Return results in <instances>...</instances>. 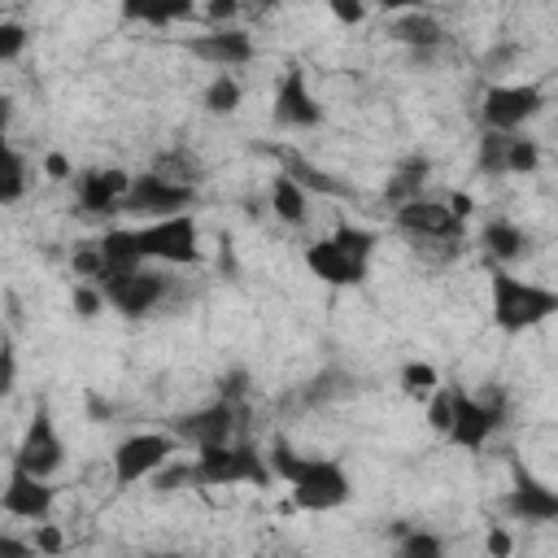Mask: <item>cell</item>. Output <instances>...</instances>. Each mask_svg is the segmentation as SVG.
<instances>
[{
  "instance_id": "obj_29",
  "label": "cell",
  "mask_w": 558,
  "mask_h": 558,
  "mask_svg": "<svg viewBox=\"0 0 558 558\" xmlns=\"http://www.w3.org/2000/svg\"><path fill=\"white\" fill-rule=\"evenodd\" d=\"M397 558H445V545L432 532H401Z\"/></svg>"
},
{
  "instance_id": "obj_49",
  "label": "cell",
  "mask_w": 558,
  "mask_h": 558,
  "mask_svg": "<svg viewBox=\"0 0 558 558\" xmlns=\"http://www.w3.org/2000/svg\"><path fill=\"white\" fill-rule=\"evenodd\" d=\"M257 558H266V554H257Z\"/></svg>"
},
{
  "instance_id": "obj_42",
  "label": "cell",
  "mask_w": 558,
  "mask_h": 558,
  "mask_svg": "<svg viewBox=\"0 0 558 558\" xmlns=\"http://www.w3.org/2000/svg\"><path fill=\"white\" fill-rule=\"evenodd\" d=\"M510 549H514L510 532H506V527H493V532H488V554H493V558H510Z\"/></svg>"
},
{
  "instance_id": "obj_3",
  "label": "cell",
  "mask_w": 558,
  "mask_h": 558,
  "mask_svg": "<svg viewBox=\"0 0 558 558\" xmlns=\"http://www.w3.org/2000/svg\"><path fill=\"white\" fill-rule=\"evenodd\" d=\"M270 484V466L253 445H205L196 449L192 462V484L196 488H218V484Z\"/></svg>"
},
{
  "instance_id": "obj_39",
  "label": "cell",
  "mask_w": 558,
  "mask_h": 558,
  "mask_svg": "<svg viewBox=\"0 0 558 558\" xmlns=\"http://www.w3.org/2000/svg\"><path fill=\"white\" fill-rule=\"evenodd\" d=\"M61 545H65V536H61L52 523H39V532H35V554H61Z\"/></svg>"
},
{
  "instance_id": "obj_16",
  "label": "cell",
  "mask_w": 558,
  "mask_h": 558,
  "mask_svg": "<svg viewBox=\"0 0 558 558\" xmlns=\"http://www.w3.org/2000/svg\"><path fill=\"white\" fill-rule=\"evenodd\" d=\"M506 514H514L523 523H549V519H558V497L549 484L532 480L527 471H514V488L506 493Z\"/></svg>"
},
{
  "instance_id": "obj_46",
  "label": "cell",
  "mask_w": 558,
  "mask_h": 558,
  "mask_svg": "<svg viewBox=\"0 0 558 558\" xmlns=\"http://www.w3.org/2000/svg\"><path fill=\"white\" fill-rule=\"evenodd\" d=\"M87 414H92L96 423H105V418H109V401H100L96 392H87Z\"/></svg>"
},
{
  "instance_id": "obj_17",
  "label": "cell",
  "mask_w": 558,
  "mask_h": 558,
  "mask_svg": "<svg viewBox=\"0 0 558 558\" xmlns=\"http://www.w3.org/2000/svg\"><path fill=\"white\" fill-rule=\"evenodd\" d=\"M131 174L126 170H87L78 174V205L87 214H118L126 201Z\"/></svg>"
},
{
  "instance_id": "obj_2",
  "label": "cell",
  "mask_w": 558,
  "mask_h": 558,
  "mask_svg": "<svg viewBox=\"0 0 558 558\" xmlns=\"http://www.w3.org/2000/svg\"><path fill=\"white\" fill-rule=\"evenodd\" d=\"M488 292H493V323L510 336L558 314V292L527 283V279L510 275L506 266H488Z\"/></svg>"
},
{
  "instance_id": "obj_4",
  "label": "cell",
  "mask_w": 558,
  "mask_h": 558,
  "mask_svg": "<svg viewBox=\"0 0 558 558\" xmlns=\"http://www.w3.org/2000/svg\"><path fill=\"white\" fill-rule=\"evenodd\" d=\"M135 248L140 257L148 262H179V266H192L201 262V240H196V222L192 214H174V218H157L148 227H135Z\"/></svg>"
},
{
  "instance_id": "obj_31",
  "label": "cell",
  "mask_w": 558,
  "mask_h": 558,
  "mask_svg": "<svg viewBox=\"0 0 558 558\" xmlns=\"http://www.w3.org/2000/svg\"><path fill=\"white\" fill-rule=\"evenodd\" d=\"M536 161H541L536 144H532V140L510 135V144H506V174H532V170H536Z\"/></svg>"
},
{
  "instance_id": "obj_6",
  "label": "cell",
  "mask_w": 558,
  "mask_h": 558,
  "mask_svg": "<svg viewBox=\"0 0 558 558\" xmlns=\"http://www.w3.org/2000/svg\"><path fill=\"white\" fill-rule=\"evenodd\" d=\"M174 453V440L166 432H140V436H126L118 449H113V484L118 488H131L140 480H148L157 466H166Z\"/></svg>"
},
{
  "instance_id": "obj_47",
  "label": "cell",
  "mask_w": 558,
  "mask_h": 558,
  "mask_svg": "<svg viewBox=\"0 0 558 558\" xmlns=\"http://www.w3.org/2000/svg\"><path fill=\"white\" fill-rule=\"evenodd\" d=\"M9 122H13V96H4V92H0V135L9 131Z\"/></svg>"
},
{
  "instance_id": "obj_33",
  "label": "cell",
  "mask_w": 558,
  "mask_h": 558,
  "mask_svg": "<svg viewBox=\"0 0 558 558\" xmlns=\"http://www.w3.org/2000/svg\"><path fill=\"white\" fill-rule=\"evenodd\" d=\"M453 392L458 388H436L432 401H427V423L436 432H449V423H453Z\"/></svg>"
},
{
  "instance_id": "obj_27",
  "label": "cell",
  "mask_w": 558,
  "mask_h": 558,
  "mask_svg": "<svg viewBox=\"0 0 558 558\" xmlns=\"http://www.w3.org/2000/svg\"><path fill=\"white\" fill-rule=\"evenodd\" d=\"M240 100H244V87H240L231 74H218V78L205 87V109H209V113H235Z\"/></svg>"
},
{
  "instance_id": "obj_23",
  "label": "cell",
  "mask_w": 558,
  "mask_h": 558,
  "mask_svg": "<svg viewBox=\"0 0 558 558\" xmlns=\"http://www.w3.org/2000/svg\"><path fill=\"white\" fill-rule=\"evenodd\" d=\"M283 161H288V170H283V174H288V179H292L301 192H305V187H314V192H323V196H344V187H340L331 174H323L318 166H310L305 157H296V153H283Z\"/></svg>"
},
{
  "instance_id": "obj_30",
  "label": "cell",
  "mask_w": 558,
  "mask_h": 558,
  "mask_svg": "<svg viewBox=\"0 0 558 558\" xmlns=\"http://www.w3.org/2000/svg\"><path fill=\"white\" fill-rule=\"evenodd\" d=\"M506 144H510V135H501V131H484V140H480V170H488V174H506Z\"/></svg>"
},
{
  "instance_id": "obj_11",
  "label": "cell",
  "mask_w": 558,
  "mask_h": 558,
  "mask_svg": "<svg viewBox=\"0 0 558 558\" xmlns=\"http://www.w3.org/2000/svg\"><path fill=\"white\" fill-rule=\"evenodd\" d=\"M240 414H248V410H244V405L214 401V405H205V410H196V414L174 418V436L192 440L196 449H205V445H227V436L240 427Z\"/></svg>"
},
{
  "instance_id": "obj_44",
  "label": "cell",
  "mask_w": 558,
  "mask_h": 558,
  "mask_svg": "<svg viewBox=\"0 0 558 558\" xmlns=\"http://www.w3.org/2000/svg\"><path fill=\"white\" fill-rule=\"evenodd\" d=\"M44 174L48 179H70V157L65 153H48L44 157Z\"/></svg>"
},
{
  "instance_id": "obj_20",
  "label": "cell",
  "mask_w": 558,
  "mask_h": 558,
  "mask_svg": "<svg viewBox=\"0 0 558 558\" xmlns=\"http://www.w3.org/2000/svg\"><path fill=\"white\" fill-rule=\"evenodd\" d=\"M392 39H401V44H410V48H418V52H432V48L445 39V31H440V22L427 17V13H405V17L392 26Z\"/></svg>"
},
{
  "instance_id": "obj_32",
  "label": "cell",
  "mask_w": 558,
  "mask_h": 558,
  "mask_svg": "<svg viewBox=\"0 0 558 558\" xmlns=\"http://www.w3.org/2000/svg\"><path fill=\"white\" fill-rule=\"evenodd\" d=\"M401 388H405L410 397H432V392H436V366H427V362H405V366H401Z\"/></svg>"
},
{
  "instance_id": "obj_19",
  "label": "cell",
  "mask_w": 558,
  "mask_h": 558,
  "mask_svg": "<svg viewBox=\"0 0 558 558\" xmlns=\"http://www.w3.org/2000/svg\"><path fill=\"white\" fill-rule=\"evenodd\" d=\"M484 248H488L493 266H501V262H519V257L527 253V231L514 227V222H506V218H493V222L484 227Z\"/></svg>"
},
{
  "instance_id": "obj_14",
  "label": "cell",
  "mask_w": 558,
  "mask_h": 558,
  "mask_svg": "<svg viewBox=\"0 0 558 558\" xmlns=\"http://www.w3.org/2000/svg\"><path fill=\"white\" fill-rule=\"evenodd\" d=\"M397 227L418 235V240H458L462 222L449 214V205H436V201H405L397 205Z\"/></svg>"
},
{
  "instance_id": "obj_34",
  "label": "cell",
  "mask_w": 558,
  "mask_h": 558,
  "mask_svg": "<svg viewBox=\"0 0 558 558\" xmlns=\"http://www.w3.org/2000/svg\"><path fill=\"white\" fill-rule=\"evenodd\" d=\"M70 301H74V314H78V318H96V314L105 310V296H100L92 283H74V288H70Z\"/></svg>"
},
{
  "instance_id": "obj_45",
  "label": "cell",
  "mask_w": 558,
  "mask_h": 558,
  "mask_svg": "<svg viewBox=\"0 0 558 558\" xmlns=\"http://www.w3.org/2000/svg\"><path fill=\"white\" fill-rule=\"evenodd\" d=\"M331 13H336L340 22H362V17H366L362 4H344V0H331Z\"/></svg>"
},
{
  "instance_id": "obj_9",
  "label": "cell",
  "mask_w": 558,
  "mask_h": 558,
  "mask_svg": "<svg viewBox=\"0 0 558 558\" xmlns=\"http://www.w3.org/2000/svg\"><path fill=\"white\" fill-rule=\"evenodd\" d=\"M61 458H65V445H61V436L52 427L48 405H39L31 427H26V436H22V445H17V453H13V466H22L35 480H48L61 466Z\"/></svg>"
},
{
  "instance_id": "obj_5",
  "label": "cell",
  "mask_w": 558,
  "mask_h": 558,
  "mask_svg": "<svg viewBox=\"0 0 558 558\" xmlns=\"http://www.w3.org/2000/svg\"><path fill=\"white\" fill-rule=\"evenodd\" d=\"M501 414H506V397L501 388H484L480 397L471 392H453V423H449V440L462 445V449H484V440L501 427Z\"/></svg>"
},
{
  "instance_id": "obj_40",
  "label": "cell",
  "mask_w": 558,
  "mask_h": 558,
  "mask_svg": "<svg viewBox=\"0 0 558 558\" xmlns=\"http://www.w3.org/2000/svg\"><path fill=\"white\" fill-rule=\"evenodd\" d=\"M0 558H35V549H31L26 541H17V536L0 532Z\"/></svg>"
},
{
  "instance_id": "obj_10",
  "label": "cell",
  "mask_w": 558,
  "mask_h": 558,
  "mask_svg": "<svg viewBox=\"0 0 558 558\" xmlns=\"http://www.w3.org/2000/svg\"><path fill=\"white\" fill-rule=\"evenodd\" d=\"M192 196H196L192 187L166 183V179H157V174H140V179H131L122 209H126V214H148V218L157 222V218H174V214H183V209L192 205Z\"/></svg>"
},
{
  "instance_id": "obj_8",
  "label": "cell",
  "mask_w": 558,
  "mask_h": 558,
  "mask_svg": "<svg viewBox=\"0 0 558 558\" xmlns=\"http://www.w3.org/2000/svg\"><path fill=\"white\" fill-rule=\"evenodd\" d=\"M541 105H545L541 87L519 83V87H488V92H484L480 113H484V126H488V131L514 135V126H523L527 118H536V113H541Z\"/></svg>"
},
{
  "instance_id": "obj_7",
  "label": "cell",
  "mask_w": 558,
  "mask_h": 558,
  "mask_svg": "<svg viewBox=\"0 0 558 558\" xmlns=\"http://www.w3.org/2000/svg\"><path fill=\"white\" fill-rule=\"evenodd\" d=\"M100 296H105V305H113L118 314H126V318H140V314H148L161 296H166V279L161 275H153V270H126V275H105V279H96L92 283Z\"/></svg>"
},
{
  "instance_id": "obj_41",
  "label": "cell",
  "mask_w": 558,
  "mask_h": 558,
  "mask_svg": "<svg viewBox=\"0 0 558 558\" xmlns=\"http://www.w3.org/2000/svg\"><path fill=\"white\" fill-rule=\"evenodd\" d=\"M244 388H248V375H244V371H231V375L222 379V401H227V405H235V397H240Z\"/></svg>"
},
{
  "instance_id": "obj_28",
  "label": "cell",
  "mask_w": 558,
  "mask_h": 558,
  "mask_svg": "<svg viewBox=\"0 0 558 558\" xmlns=\"http://www.w3.org/2000/svg\"><path fill=\"white\" fill-rule=\"evenodd\" d=\"M336 248H344L349 257H357V262H366L371 257V248H375V231H362V227H349V222H340L336 227V235H327Z\"/></svg>"
},
{
  "instance_id": "obj_35",
  "label": "cell",
  "mask_w": 558,
  "mask_h": 558,
  "mask_svg": "<svg viewBox=\"0 0 558 558\" xmlns=\"http://www.w3.org/2000/svg\"><path fill=\"white\" fill-rule=\"evenodd\" d=\"M179 484H192V462H174V466H157L153 471V488L157 493H174Z\"/></svg>"
},
{
  "instance_id": "obj_43",
  "label": "cell",
  "mask_w": 558,
  "mask_h": 558,
  "mask_svg": "<svg viewBox=\"0 0 558 558\" xmlns=\"http://www.w3.org/2000/svg\"><path fill=\"white\" fill-rule=\"evenodd\" d=\"M240 13V4L235 0H214L209 9H205V22H231Z\"/></svg>"
},
{
  "instance_id": "obj_48",
  "label": "cell",
  "mask_w": 558,
  "mask_h": 558,
  "mask_svg": "<svg viewBox=\"0 0 558 558\" xmlns=\"http://www.w3.org/2000/svg\"><path fill=\"white\" fill-rule=\"evenodd\" d=\"M157 558H179V554H157Z\"/></svg>"
},
{
  "instance_id": "obj_36",
  "label": "cell",
  "mask_w": 558,
  "mask_h": 558,
  "mask_svg": "<svg viewBox=\"0 0 558 558\" xmlns=\"http://www.w3.org/2000/svg\"><path fill=\"white\" fill-rule=\"evenodd\" d=\"M17 384V353H13V340L0 336V397H9Z\"/></svg>"
},
{
  "instance_id": "obj_26",
  "label": "cell",
  "mask_w": 558,
  "mask_h": 558,
  "mask_svg": "<svg viewBox=\"0 0 558 558\" xmlns=\"http://www.w3.org/2000/svg\"><path fill=\"white\" fill-rule=\"evenodd\" d=\"M148 174H157V179H166V183H179V187H192V183H196V161H192L183 148H170V153H161V157L153 161Z\"/></svg>"
},
{
  "instance_id": "obj_13",
  "label": "cell",
  "mask_w": 558,
  "mask_h": 558,
  "mask_svg": "<svg viewBox=\"0 0 558 558\" xmlns=\"http://www.w3.org/2000/svg\"><path fill=\"white\" fill-rule=\"evenodd\" d=\"M0 510L13 514V519H35V523H44L48 510H52V484L26 475L22 466H13V471H9V484H4V493H0Z\"/></svg>"
},
{
  "instance_id": "obj_24",
  "label": "cell",
  "mask_w": 558,
  "mask_h": 558,
  "mask_svg": "<svg viewBox=\"0 0 558 558\" xmlns=\"http://www.w3.org/2000/svg\"><path fill=\"white\" fill-rule=\"evenodd\" d=\"M196 9L187 0H166V4H122V17L131 22H148V26H170L179 17H192Z\"/></svg>"
},
{
  "instance_id": "obj_22",
  "label": "cell",
  "mask_w": 558,
  "mask_h": 558,
  "mask_svg": "<svg viewBox=\"0 0 558 558\" xmlns=\"http://www.w3.org/2000/svg\"><path fill=\"white\" fill-rule=\"evenodd\" d=\"M270 209H275L283 222H292V227L305 222V192H301L283 170H279L275 183H270Z\"/></svg>"
},
{
  "instance_id": "obj_21",
  "label": "cell",
  "mask_w": 558,
  "mask_h": 558,
  "mask_svg": "<svg viewBox=\"0 0 558 558\" xmlns=\"http://www.w3.org/2000/svg\"><path fill=\"white\" fill-rule=\"evenodd\" d=\"M22 192H26V161H22L17 148L0 135V205L22 201Z\"/></svg>"
},
{
  "instance_id": "obj_25",
  "label": "cell",
  "mask_w": 558,
  "mask_h": 558,
  "mask_svg": "<svg viewBox=\"0 0 558 558\" xmlns=\"http://www.w3.org/2000/svg\"><path fill=\"white\" fill-rule=\"evenodd\" d=\"M423 179H427V157H405V161L397 166V179L388 183V196H392V205L418 201V187H423Z\"/></svg>"
},
{
  "instance_id": "obj_15",
  "label": "cell",
  "mask_w": 558,
  "mask_h": 558,
  "mask_svg": "<svg viewBox=\"0 0 558 558\" xmlns=\"http://www.w3.org/2000/svg\"><path fill=\"white\" fill-rule=\"evenodd\" d=\"M305 266H310L323 283H331V288H357V283L366 279V262L349 257V253L336 248L331 240H314V244L305 248Z\"/></svg>"
},
{
  "instance_id": "obj_12",
  "label": "cell",
  "mask_w": 558,
  "mask_h": 558,
  "mask_svg": "<svg viewBox=\"0 0 558 558\" xmlns=\"http://www.w3.org/2000/svg\"><path fill=\"white\" fill-rule=\"evenodd\" d=\"M275 122H283V126H318L323 122V105L314 100L301 65H288V74L275 87Z\"/></svg>"
},
{
  "instance_id": "obj_18",
  "label": "cell",
  "mask_w": 558,
  "mask_h": 558,
  "mask_svg": "<svg viewBox=\"0 0 558 558\" xmlns=\"http://www.w3.org/2000/svg\"><path fill=\"white\" fill-rule=\"evenodd\" d=\"M183 48L201 61H214V65H244L253 61V39L244 31H209V35H187Z\"/></svg>"
},
{
  "instance_id": "obj_38",
  "label": "cell",
  "mask_w": 558,
  "mask_h": 558,
  "mask_svg": "<svg viewBox=\"0 0 558 558\" xmlns=\"http://www.w3.org/2000/svg\"><path fill=\"white\" fill-rule=\"evenodd\" d=\"M100 270H105V266H100L96 244H87V248H78V253H74V275H83V279H92V283H96V279H100Z\"/></svg>"
},
{
  "instance_id": "obj_37",
  "label": "cell",
  "mask_w": 558,
  "mask_h": 558,
  "mask_svg": "<svg viewBox=\"0 0 558 558\" xmlns=\"http://www.w3.org/2000/svg\"><path fill=\"white\" fill-rule=\"evenodd\" d=\"M26 48V26L22 22H0V61H13Z\"/></svg>"
},
{
  "instance_id": "obj_1",
  "label": "cell",
  "mask_w": 558,
  "mask_h": 558,
  "mask_svg": "<svg viewBox=\"0 0 558 558\" xmlns=\"http://www.w3.org/2000/svg\"><path fill=\"white\" fill-rule=\"evenodd\" d=\"M270 471L279 480H288L292 506H301V510H336L353 493V484H349V475H344V466L336 458H296L288 449V440H275Z\"/></svg>"
}]
</instances>
